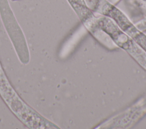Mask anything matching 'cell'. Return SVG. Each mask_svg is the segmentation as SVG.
<instances>
[{
    "mask_svg": "<svg viewBox=\"0 0 146 129\" xmlns=\"http://www.w3.org/2000/svg\"><path fill=\"white\" fill-rule=\"evenodd\" d=\"M12 1H17V0H12Z\"/></svg>",
    "mask_w": 146,
    "mask_h": 129,
    "instance_id": "obj_4",
    "label": "cell"
},
{
    "mask_svg": "<svg viewBox=\"0 0 146 129\" xmlns=\"http://www.w3.org/2000/svg\"><path fill=\"white\" fill-rule=\"evenodd\" d=\"M0 96L13 114L27 127L50 128L52 123L27 104L8 80L0 62Z\"/></svg>",
    "mask_w": 146,
    "mask_h": 129,
    "instance_id": "obj_1",
    "label": "cell"
},
{
    "mask_svg": "<svg viewBox=\"0 0 146 129\" xmlns=\"http://www.w3.org/2000/svg\"><path fill=\"white\" fill-rule=\"evenodd\" d=\"M75 10L82 21L88 18L92 13L87 6L84 0H67Z\"/></svg>",
    "mask_w": 146,
    "mask_h": 129,
    "instance_id": "obj_3",
    "label": "cell"
},
{
    "mask_svg": "<svg viewBox=\"0 0 146 129\" xmlns=\"http://www.w3.org/2000/svg\"><path fill=\"white\" fill-rule=\"evenodd\" d=\"M0 16L19 61L25 65L29 64L30 55L26 39L8 0H0Z\"/></svg>",
    "mask_w": 146,
    "mask_h": 129,
    "instance_id": "obj_2",
    "label": "cell"
}]
</instances>
